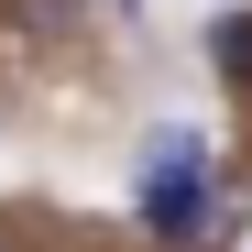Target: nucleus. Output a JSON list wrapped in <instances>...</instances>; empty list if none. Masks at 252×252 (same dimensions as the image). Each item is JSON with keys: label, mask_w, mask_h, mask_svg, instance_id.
<instances>
[{"label": "nucleus", "mask_w": 252, "mask_h": 252, "mask_svg": "<svg viewBox=\"0 0 252 252\" xmlns=\"http://www.w3.org/2000/svg\"><path fill=\"white\" fill-rule=\"evenodd\" d=\"M132 208H143V230H154V241H176V252L230 241V197H220V176H143Z\"/></svg>", "instance_id": "obj_1"}, {"label": "nucleus", "mask_w": 252, "mask_h": 252, "mask_svg": "<svg viewBox=\"0 0 252 252\" xmlns=\"http://www.w3.org/2000/svg\"><path fill=\"white\" fill-rule=\"evenodd\" d=\"M143 176H208V132H197V121H164V132L143 143ZM132 176V187H143Z\"/></svg>", "instance_id": "obj_2"}, {"label": "nucleus", "mask_w": 252, "mask_h": 252, "mask_svg": "<svg viewBox=\"0 0 252 252\" xmlns=\"http://www.w3.org/2000/svg\"><path fill=\"white\" fill-rule=\"evenodd\" d=\"M208 66H220V88H252V11L208 22Z\"/></svg>", "instance_id": "obj_3"}, {"label": "nucleus", "mask_w": 252, "mask_h": 252, "mask_svg": "<svg viewBox=\"0 0 252 252\" xmlns=\"http://www.w3.org/2000/svg\"><path fill=\"white\" fill-rule=\"evenodd\" d=\"M11 11V33H33V44H66L77 22H88V0H0Z\"/></svg>", "instance_id": "obj_4"}, {"label": "nucleus", "mask_w": 252, "mask_h": 252, "mask_svg": "<svg viewBox=\"0 0 252 252\" xmlns=\"http://www.w3.org/2000/svg\"><path fill=\"white\" fill-rule=\"evenodd\" d=\"M132 11H143V0H132Z\"/></svg>", "instance_id": "obj_5"}, {"label": "nucleus", "mask_w": 252, "mask_h": 252, "mask_svg": "<svg viewBox=\"0 0 252 252\" xmlns=\"http://www.w3.org/2000/svg\"><path fill=\"white\" fill-rule=\"evenodd\" d=\"M0 252H11V241H0Z\"/></svg>", "instance_id": "obj_6"}]
</instances>
